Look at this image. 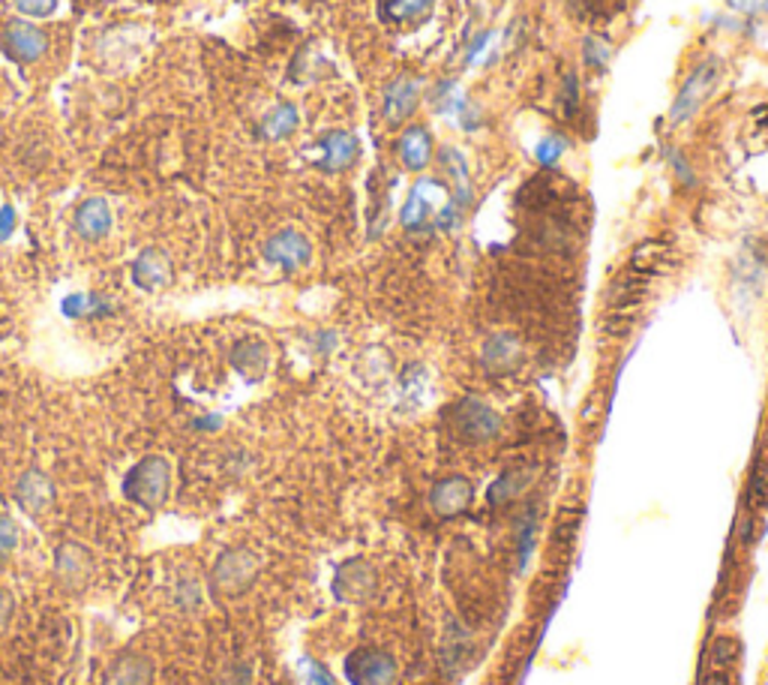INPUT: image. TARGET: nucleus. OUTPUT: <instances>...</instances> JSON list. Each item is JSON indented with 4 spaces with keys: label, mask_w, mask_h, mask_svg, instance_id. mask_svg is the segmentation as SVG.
Returning a JSON list of instances; mask_svg holds the SVG:
<instances>
[{
    "label": "nucleus",
    "mask_w": 768,
    "mask_h": 685,
    "mask_svg": "<svg viewBox=\"0 0 768 685\" xmlns=\"http://www.w3.org/2000/svg\"><path fill=\"white\" fill-rule=\"evenodd\" d=\"M172 460L162 454H148L121 481V493L138 509H160L172 496Z\"/></svg>",
    "instance_id": "nucleus-1"
},
{
    "label": "nucleus",
    "mask_w": 768,
    "mask_h": 685,
    "mask_svg": "<svg viewBox=\"0 0 768 685\" xmlns=\"http://www.w3.org/2000/svg\"><path fill=\"white\" fill-rule=\"evenodd\" d=\"M259 571H262V559L255 557L250 547H229L219 553L210 569V590L219 598L243 595L255 583Z\"/></svg>",
    "instance_id": "nucleus-2"
},
{
    "label": "nucleus",
    "mask_w": 768,
    "mask_h": 685,
    "mask_svg": "<svg viewBox=\"0 0 768 685\" xmlns=\"http://www.w3.org/2000/svg\"><path fill=\"white\" fill-rule=\"evenodd\" d=\"M448 186H442L433 178H426L421 184H414L412 196L405 202L400 214V222L409 232H421L429 222H445V214H450V196L445 193Z\"/></svg>",
    "instance_id": "nucleus-3"
},
{
    "label": "nucleus",
    "mask_w": 768,
    "mask_h": 685,
    "mask_svg": "<svg viewBox=\"0 0 768 685\" xmlns=\"http://www.w3.org/2000/svg\"><path fill=\"white\" fill-rule=\"evenodd\" d=\"M718 79H721V64H718V60H702L700 67L685 79V84L678 88L673 109H669V124H673V127L688 124L690 117L697 115L702 109V103L711 96Z\"/></svg>",
    "instance_id": "nucleus-4"
},
{
    "label": "nucleus",
    "mask_w": 768,
    "mask_h": 685,
    "mask_svg": "<svg viewBox=\"0 0 768 685\" xmlns=\"http://www.w3.org/2000/svg\"><path fill=\"white\" fill-rule=\"evenodd\" d=\"M55 581L64 593H84L96 574V557L79 541H64L55 550Z\"/></svg>",
    "instance_id": "nucleus-5"
},
{
    "label": "nucleus",
    "mask_w": 768,
    "mask_h": 685,
    "mask_svg": "<svg viewBox=\"0 0 768 685\" xmlns=\"http://www.w3.org/2000/svg\"><path fill=\"white\" fill-rule=\"evenodd\" d=\"M343 671L348 685H397V676H400L393 655L376 647H360L348 652Z\"/></svg>",
    "instance_id": "nucleus-6"
},
{
    "label": "nucleus",
    "mask_w": 768,
    "mask_h": 685,
    "mask_svg": "<svg viewBox=\"0 0 768 685\" xmlns=\"http://www.w3.org/2000/svg\"><path fill=\"white\" fill-rule=\"evenodd\" d=\"M450 424L466 442H486L498 433V415L478 397H466L450 409Z\"/></svg>",
    "instance_id": "nucleus-7"
},
{
    "label": "nucleus",
    "mask_w": 768,
    "mask_h": 685,
    "mask_svg": "<svg viewBox=\"0 0 768 685\" xmlns=\"http://www.w3.org/2000/svg\"><path fill=\"white\" fill-rule=\"evenodd\" d=\"M0 46H3V55L15 64H36L48 52V36L31 22H10L0 34Z\"/></svg>",
    "instance_id": "nucleus-8"
},
{
    "label": "nucleus",
    "mask_w": 768,
    "mask_h": 685,
    "mask_svg": "<svg viewBox=\"0 0 768 685\" xmlns=\"http://www.w3.org/2000/svg\"><path fill=\"white\" fill-rule=\"evenodd\" d=\"M312 244L298 229H283L264 241V262L283 267V271H300L310 265Z\"/></svg>",
    "instance_id": "nucleus-9"
},
{
    "label": "nucleus",
    "mask_w": 768,
    "mask_h": 685,
    "mask_svg": "<svg viewBox=\"0 0 768 685\" xmlns=\"http://www.w3.org/2000/svg\"><path fill=\"white\" fill-rule=\"evenodd\" d=\"M15 502L27 517H43V514L55 505V481L43 472V469H27L19 481H15Z\"/></svg>",
    "instance_id": "nucleus-10"
},
{
    "label": "nucleus",
    "mask_w": 768,
    "mask_h": 685,
    "mask_svg": "<svg viewBox=\"0 0 768 685\" xmlns=\"http://www.w3.org/2000/svg\"><path fill=\"white\" fill-rule=\"evenodd\" d=\"M172 259H169V253L160 250V247L141 250L136 256V262H133V283L145 292H160L162 286H169V283H172Z\"/></svg>",
    "instance_id": "nucleus-11"
},
{
    "label": "nucleus",
    "mask_w": 768,
    "mask_h": 685,
    "mask_svg": "<svg viewBox=\"0 0 768 685\" xmlns=\"http://www.w3.org/2000/svg\"><path fill=\"white\" fill-rule=\"evenodd\" d=\"M417 103H421V82L412 79V76H397L385 88V117H388V124H402L405 117H412Z\"/></svg>",
    "instance_id": "nucleus-12"
},
{
    "label": "nucleus",
    "mask_w": 768,
    "mask_h": 685,
    "mask_svg": "<svg viewBox=\"0 0 768 685\" xmlns=\"http://www.w3.org/2000/svg\"><path fill=\"white\" fill-rule=\"evenodd\" d=\"M72 229L84 241H100L112 232V208L105 198H84L72 214Z\"/></svg>",
    "instance_id": "nucleus-13"
},
{
    "label": "nucleus",
    "mask_w": 768,
    "mask_h": 685,
    "mask_svg": "<svg viewBox=\"0 0 768 685\" xmlns=\"http://www.w3.org/2000/svg\"><path fill=\"white\" fill-rule=\"evenodd\" d=\"M321 160L316 165L324 172H343L357 160V139L348 129H331L319 139Z\"/></svg>",
    "instance_id": "nucleus-14"
},
{
    "label": "nucleus",
    "mask_w": 768,
    "mask_h": 685,
    "mask_svg": "<svg viewBox=\"0 0 768 685\" xmlns=\"http://www.w3.org/2000/svg\"><path fill=\"white\" fill-rule=\"evenodd\" d=\"M231 367L241 373L247 383H259L267 367H271V349L267 343L255 338H247L241 343H234L231 349Z\"/></svg>",
    "instance_id": "nucleus-15"
},
{
    "label": "nucleus",
    "mask_w": 768,
    "mask_h": 685,
    "mask_svg": "<svg viewBox=\"0 0 768 685\" xmlns=\"http://www.w3.org/2000/svg\"><path fill=\"white\" fill-rule=\"evenodd\" d=\"M429 502H433V509L442 517H457V514H462L471 505V484L459 476L445 478V481H438L436 488H433Z\"/></svg>",
    "instance_id": "nucleus-16"
},
{
    "label": "nucleus",
    "mask_w": 768,
    "mask_h": 685,
    "mask_svg": "<svg viewBox=\"0 0 768 685\" xmlns=\"http://www.w3.org/2000/svg\"><path fill=\"white\" fill-rule=\"evenodd\" d=\"M397 151H400V160L405 169L412 172H424L429 160H433V136L426 127H409L402 129L400 141H397Z\"/></svg>",
    "instance_id": "nucleus-17"
},
{
    "label": "nucleus",
    "mask_w": 768,
    "mask_h": 685,
    "mask_svg": "<svg viewBox=\"0 0 768 685\" xmlns=\"http://www.w3.org/2000/svg\"><path fill=\"white\" fill-rule=\"evenodd\" d=\"M372 571H369L367 562H345L336 569V578H333V593L345 598V602H357V598H367L369 590H372Z\"/></svg>",
    "instance_id": "nucleus-18"
},
{
    "label": "nucleus",
    "mask_w": 768,
    "mask_h": 685,
    "mask_svg": "<svg viewBox=\"0 0 768 685\" xmlns=\"http://www.w3.org/2000/svg\"><path fill=\"white\" fill-rule=\"evenodd\" d=\"M436 0H379L381 22L390 27H414L429 19Z\"/></svg>",
    "instance_id": "nucleus-19"
},
{
    "label": "nucleus",
    "mask_w": 768,
    "mask_h": 685,
    "mask_svg": "<svg viewBox=\"0 0 768 685\" xmlns=\"http://www.w3.org/2000/svg\"><path fill=\"white\" fill-rule=\"evenodd\" d=\"M153 680V662L148 655H121L105 671V685H150Z\"/></svg>",
    "instance_id": "nucleus-20"
},
{
    "label": "nucleus",
    "mask_w": 768,
    "mask_h": 685,
    "mask_svg": "<svg viewBox=\"0 0 768 685\" xmlns=\"http://www.w3.org/2000/svg\"><path fill=\"white\" fill-rule=\"evenodd\" d=\"M673 259V247L666 244V241H661V238H649V241H642L637 250H633L631 256V271H637V274H645V277H657L661 271L666 267V262Z\"/></svg>",
    "instance_id": "nucleus-21"
},
{
    "label": "nucleus",
    "mask_w": 768,
    "mask_h": 685,
    "mask_svg": "<svg viewBox=\"0 0 768 685\" xmlns=\"http://www.w3.org/2000/svg\"><path fill=\"white\" fill-rule=\"evenodd\" d=\"M298 124H300L298 109H295L291 103H279L262 117V124H259V139L264 141L288 139V136L298 129Z\"/></svg>",
    "instance_id": "nucleus-22"
},
{
    "label": "nucleus",
    "mask_w": 768,
    "mask_h": 685,
    "mask_svg": "<svg viewBox=\"0 0 768 685\" xmlns=\"http://www.w3.org/2000/svg\"><path fill=\"white\" fill-rule=\"evenodd\" d=\"M115 313V304L103 298V295H88V292H79V295H69L64 298V316L69 319H96V316H112Z\"/></svg>",
    "instance_id": "nucleus-23"
},
{
    "label": "nucleus",
    "mask_w": 768,
    "mask_h": 685,
    "mask_svg": "<svg viewBox=\"0 0 768 685\" xmlns=\"http://www.w3.org/2000/svg\"><path fill=\"white\" fill-rule=\"evenodd\" d=\"M516 358H519V343L511 334H495L483 346V361H486L490 370H511Z\"/></svg>",
    "instance_id": "nucleus-24"
},
{
    "label": "nucleus",
    "mask_w": 768,
    "mask_h": 685,
    "mask_svg": "<svg viewBox=\"0 0 768 685\" xmlns=\"http://www.w3.org/2000/svg\"><path fill=\"white\" fill-rule=\"evenodd\" d=\"M526 481H528L526 469H507L505 476L498 478L493 488H490V502H493V505H505L507 500H514L516 490L526 488Z\"/></svg>",
    "instance_id": "nucleus-25"
},
{
    "label": "nucleus",
    "mask_w": 768,
    "mask_h": 685,
    "mask_svg": "<svg viewBox=\"0 0 768 685\" xmlns=\"http://www.w3.org/2000/svg\"><path fill=\"white\" fill-rule=\"evenodd\" d=\"M747 509L750 512L768 509V466H754V476H750V484H747Z\"/></svg>",
    "instance_id": "nucleus-26"
},
{
    "label": "nucleus",
    "mask_w": 768,
    "mask_h": 685,
    "mask_svg": "<svg viewBox=\"0 0 768 685\" xmlns=\"http://www.w3.org/2000/svg\"><path fill=\"white\" fill-rule=\"evenodd\" d=\"M564 151H568V139H562V136H547V139L535 148V160H538L540 169H555L559 160L564 157Z\"/></svg>",
    "instance_id": "nucleus-27"
},
{
    "label": "nucleus",
    "mask_w": 768,
    "mask_h": 685,
    "mask_svg": "<svg viewBox=\"0 0 768 685\" xmlns=\"http://www.w3.org/2000/svg\"><path fill=\"white\" fill-rule=\"evenodd\" d=\"M174 602H177V607H181V610H195V607L202 604V583L195 581V578H184V581H177V590H174Z\"/></svg>",
    "instance_id": "nucleus-28"
},
{
    "label": "nucleus",
    "mask_w": 768,
    "mask_h": 685,
    "mask_svg": "<svg viewBox=\"0 0 768 685\" xmlns=\"http://www.w3.org/2000/svg\"><path fill=\"white\" fill-rule=\"evenodd\" d=\"M15 547H19V523L10 514H0V562H7L15 553Z\"/></svg>",
    "instance_id": "nucleus-29"
},
{
    "label": "nucleus",
    "mask_w": 768,
    "mask_h": 685,
    "mask_svg": "<svg viewBox=\"0 0 768 685\" xmlns=\"http://www.w3.org/2000/svg\"><path fill=\"white\" fill-rule=\"evenodd\" d=\"M609 55H612V46H609L607 39H600V36H588V39H585V64H588L592 70H604Z\"/></svg>",
    "instance_id": "nucleus-30"
},
{
    "label": "nucleus",
    "mask_w": 768,
    "mask_h": 685,
    "mask_svg": "<svg viewBox=\"0 0 768 685\" xmlns=\"http://www.w3.org/2000/svg\"><path fill=\"white\" fill-rule=\"evenodd\" d=\"M738 652H742V643L733 635H721V638L714 640V647H711V659L718 664H730L733 659H738Z\"/></svg>",
    "instance_id": "nucleus-31"
},
{
    "label": "nucleus",
    "mask_w": 768,
    "mask_h": 685,
    "mask_svg": "<svg viewBox=\"0 0 768 685\" xmlns=\"http://www.w3.org/2000/svg\"><path fill=\"white\" fill-rule=\"evenodd\" d=\"M250 676H253V671H250V664H247V662H231V664H226L222 671H219L217 685H250Z\"/></svg>",
    "instance_id": "nucleus-32"
},
{
    "label": "nucleus",
    "mask_w": 768,
    "mask_h": 685,
    "mask_svg": "<svg viewBox=\"0 0 768 685\" xmlns=\"http://www.w3.org/2000/svg\"><path fill=\"white\" fill-rule=\"evenodd\" d=\"M58 7V0H15V10L31 15V19H48Z\"/></svg>",
    "instance_id": "nucleus-33"
},
{
    "label": "nucleus",
    "mask_w": 768,
    "mask_h": 685,
    "mask_svg": "<svg viewBox=\"0 0 768 685\" xmlns=\"http://www.w3.org/2000/svg\"><path fill=\"white\" fill-rule=\"evenodd\" d=\"M12 614H15V598L7 586H0V638L7 635V628L12 623Z\"/></svg>",
    "instance_id": "nucleus-34"
},
{
    "label": "nucleus",
    "mask_w": 768,
    "mask_h": 685,
    "mask_svg": "<svg viewBox=\"0 0 768 685\" xmlns=\"http://www.w3.org/2000/svg\"><path fill=\"white\" fill-rule=\"evenodd\" d=\"M490 39H493V34H490V31H483V34L474 36L469 55H466V64H478V58H481L483 52H486V46H490Z\"/></svg>",
    "instance_id": "nucleus-35"
},
{
    "label": "nucleus",
    "mask_w": 768,
    "mask_h": 685,
    "mask_svg": "<svg viewBox=\"0 0 768 685\" xmlns=\"http://www.w3.org/2000/svg\"><path fill=\"white\" fill-rule=\"evenodd\" d=\"M15 210L10 208V205H3L0 208V241H7V238H12V232H15Z\"/></svg>",
    "instance_id": "nucleus-36"
},
{
    "label": "nucleus",
    "mask_w": 768,
    "mask_h": 685,
    "mask_svg": "<svg viewBox=\"0 0 768 685\" xmlns=\"http://www.w3.org/2000/svg\"><path fill=\"white\" fill-rule=\"evenodd\" d=\"M564 100H568V115H574L576 103H580V93H576V76L571 72L568 82H564Z\"/></svg>",
    "instance_id": "nucleus-37"
},
{
    "label": "nucleus",
    "mask_w": 768,
    "mask_h": 685,
    "mask_svg": "<svg viewBox=\"0 0 768 685\" xmlns=\"http://www.w3.org/2000/svg\"><path fill=\"white\" fill-rule=\"evenodd\" d=\"M310 680H312V685H336L333 683V676L321 667L319 662H310Z\"/></svg>",
    "instance_id": "nucleus-38"
},
{
    "label": "nucleus",
    "mask_w": 768,
    "mask_h": 685,
    "mask_svg": "<svg viewBox=\"0 0 768 685\" xmlns=\"http://www.w3.org/2000/svg\"><path fill=\"white\" fill-rule=\"evenodd\" d=\"M219 424H222V419H219V415H205V419L193 421L195 430H219Z\"/></svg>",
    "instance_id": "nucleus-39"
},
{
    "label": "nucleus",
    "mask_w": 768,
    "mask_h": 685,
    "mask_svg": "<svg viewBox=\"0 0 768 685\" xmlns=\"http://www.w3.org/2000/svg\"><path fill=\"white\" fill-rule=\"evenodd\" d=\"M706 685H735V680L733 674H726V671H714V674H709Z\"/></svg>",
    "instance_id": "nucleus-40"
},
{
    "label": "nucleus",
    "mask_w": 768,
    "mask_h": 685,
    "mask_svg": "<svg viewBox=\"0 0 768 685\" xmlns=\"http://www.w3.org/2000/svg\"><path fill=\"white\" fill-rule=\"evenodd\" d=\"M763 259H766V262H768V241H766V247H763Z\"/></svg>",
    "instance_id": "nucleus-41"
}]
</instances>
